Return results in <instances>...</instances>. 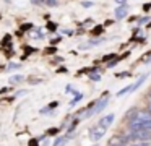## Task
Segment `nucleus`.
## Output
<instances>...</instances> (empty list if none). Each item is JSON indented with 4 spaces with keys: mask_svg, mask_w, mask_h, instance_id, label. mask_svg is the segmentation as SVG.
<instances>
[{
    "mask_svg": "<svg viewBox=\"0 0 151 146\" xmlns=\"http://www.w3.org/2000/svg\"><path fill=\"white\" fill-rule=\"evenodd\" d=\"M128 140L148 141V140H151V130H133V132L128 133Z\"/></svg>",
    "mask_w": 151,
    "mask_h": 146,
    "instance_id": "f257e3e1",
    "label": "nucleus"
},
{
    "mask_svg": "<svg viewBox=\"0 0 151 146\" xmlns=\"http://www.w3.org/2000/svg\"><path fill=\"white\" fill-rule=\"evenodd\" d=\"M106 132H107V128L102 127L101 123H98L96 127H93V128L89 130V138H91V141L96 143V141H99V140L106 135Z\"/></svg>",
    "mask_w": 151,
    "mask_h": 146,
    "instance_id": "f03ea898",
    "label": "nucleus"
},
{
    "mask_svg": "<svg viewBox=\"0 0 151 146\" xmlns=\"http://www.w3.org/2000/svg\"><path fill=\"white\" fill-rule=\"evenodd\" d=\"M128 130L130 132H133V130H151V120H146V122H132Z\"/></svg>",
    "mask_w": 151,
    "mask_h": 146,
    "instance_id": "7ed1b4c3",
    "label": "nucleus"
},
{
    "mask_svg": "<svg viewBox=\"0 0 151 146\" xmlns=\"http://www.w3.org/2000/svg\"><path fill=\"white\" fill-rule=\"evenodd\" d=\"M146 120H151L150 112H138L133 115V120H132V122H146Z\"/></svg>",
    "mask_w": 151,
    "mask_h": 146,
    "instance_id": "20e7f679",
    "label": "nucleus"
},
{
    "mask_svg": "<svg viewBox=\"0 0 151 146\" xmlns=\"http://www.w3.org/2000/svg\"><path fill=\"white\" fill-rule=\"evenodd\" d=\"M114 119H115L114 114H107V115H104L101 120H99V123H101L102 127H106V128H109V127L112 125V122H114Z\"/></svg>",
    "mask_w": 151,
    "mask_h": 146,
    "instance_id": "39448f33",
    "label": "nucleus"
},
{
    "mask_svg": "<svg viewBox=\"0 0 151 146\" xmlns=\"http://www.w3.org/2000/svg\"><path fill=\"white\" fill-rule=\"evenodd\" d=\"M127 15H128V8L125 5H120V6H117V8H115V18H117V19L125 18Z\"/></svg>",
    "mask_w": 151,
    "mask_h": 146,
    "instance_id": "423d86ee",
    "label": "nucleus"
},
{
    "mask_svg": "<svg viewBox=\"0 0 151 146\" xmlns=\"http://www.w3.org/2000/svg\"><path fill=\"white\" fill-rule=\"evenodd\" d=\"M146 78H148V73H146V75H141V76L138 78V80L135 81L133 84H130V93H133V91H137V89H138V86H141V84L145 83V80H146Z\"/></svg>",
    "mask_w": 151,
    "mask_h": 146,
    "instance_id": "0eeeda50",
    "label": "nucleus"
},
{
    "mask_svg": "<svg viewBox=\"0 0 151 146\" xmlns=\"http://www.w3.org/2000/svg\"><path fill=\"white\" fill-rule=\"evenodd\" d=\"M67 141H68V138H67V136H62V138H57L55 141H54V146H63Z\"/></svg>",
    "mask_w": 151,
    "mask_h": 146,
    "instance_id": "6e6552de",
    "label": "nucleus"
},
{
    "mask_svg": "<svg viewBox=\"0 0 151 146\" xmlns=\"http://www.w3.org/2000/svg\"><path fill=\"white\" fill-rule=\"evenodd\" d=\"M81 99H83V94L76 93V94H75V97H73V101H72V102H70V106H75V104H78V102H80V101H81Z\"/></svg>",
    "mask_w": 151,
    "mask_h": 146,
    "instance_id": "1a4fd4ad",
    "label": "nucleus"
},
{
    "mask_svg": "<svg viewBox=\"0 0 151 146\" xmlns=\"http://www.w3.org/2000/svg\"><path fill=\"white\" fill-rule=\"evenodd\" d=\"M119 62H120V58H119V57L112 58V60H111V62H109V63H107V68H112V67H115V65H117Z\"/></svg>",
    "mask_w": 151,
    "mask_h": 146,
    "instance_id": "9d476101",
    "label": "nucleus"
},
{
    "mask_svg": "<svg viewBox=\"0 0 151 146\" xmlns=\"http://www.w3.org/2000/svg\"><path fill=\"white\" fill-rule=\"evenodd\" d=\"M89 78H91V80H94V81H99V80H101V75H99L98 71H91Z\"/></svg>",
    "mask_w": 151,
    "mask_h": 146,
    "instance_id": "9b49d317",
    "label": "nucleus"
},
{
    "mask_svg": "<svg viewBox=\"0 0 151 146\" xmlns=\"http://www.w3.org/2000/svg\"><path fill=\"white\" fill-rule=\"evenodd\" d=\"M41 3H46V5H49V6H55L57 0H41Z\"/></svg>",
    "mask_w": 151,
    "mask_h": 146,
    "instance_id": "f8f14e48",
    "label": "nucleus"
},
{
    "mask_svg": "<svg viewBox=\"0 0 151 146\" xmlns=\"http://www.w3.org/2000/svg\"><path fill=\"white\" fill-rule=\"evenodd\" d=\"M115 76L117 78H128V76H132V75H130V71H122V73H117Z\"/></svg>",
    "mask_w": 151,
    "mask_h": 146,
    "instance_id": "ddd939ff",
    "label": "nucleus"
},
{
    "mask_svg": "<svg viewBox=\"0 0 151 146\" xmlns=\"http://www.w3.org/2000/svg\"><path fill=\"white\" fill-rule=\"evenodd\" d=\"M21 80H23V76H21V75H17V76L10 78V83H18V81H21Z\"/></svg>",
    "mask_w": 151,
    "mask_h": 146,
    "instance_id": "4468645a",
    "label": "nucleus"
},
{
    "mask_svg": "<svg viewBox=\"0 0 151 146\" xmlns=\"http://www.w3.org/2000/svg\"><path fill=\"white\" fill-rule=\"evenodd\" d=\"M132 146H151L150 141H138V143H133Z\"/></svg>",
    "mask_w": 151,
    "mask_h": 146,
    "instance_id": "2eb2a0df",
    "label": "nucleus"
},
{
    "mask_svg": "<svg viewBox=\"0 0 151 146\" xmlns=\"http://www.w3.org/2000/svg\"><path fill=\"white\" fill-rule=\"evenodd\" d=\"M102 32V26H96V29H93V34L94 36H99Z\"/></svg>",
    "mask_w": 151,
    "mask_h": 146,
    "instance_id": "dca6fc26",
    "label": "nucleus"
},
{
    "mask_svg": "<svg viewBox=\"0 0 151 146\" xmlns=\"http://www.w3.org/2000/svg\"><path fill=\"white\" fill-rule=\"evenodd\" d=\"M112 58H115V55H114V54H111V55H106V57H104V62L107 63V62H111Z\"/></svg>",
    "mask_w": 151,
    "mask_h": 146,
    "instance_id": "f3484780",
    "label": "nucleus"
},
{
    "mask_svg": "<svg viewBox=\"0 0 151 146\" xmlns=\"http://www.w3.org/2000/svg\"><path fill=\"white\" fill-rule=\"evenodd\" d=\"M143 10H145V12H150V10H151V3H145Z\"/></svg>",
    "mask_w": 151,
    "mask_h": 146,
    "instance_id": "a211bd4d",
    "label": "nucleus"
},
{
    "mask_svg": "<svg viewBox=\"0 0 151 146\" xmlns=\"http://www.w3.org/2000/svg\"><path fill=\"white\" fill-rule=\"evenodd\" d=\"M83 6H86V8H89V6H93V2H81Z\"/></svg>",
    "mask_w": 151,
    "mask_h": 146,
    "instance_id": "6ab92c4d",
    "label": "nucleus"
},
{
    "mask_svg": "<svg viewBox=\"0 0 151 146\" xmlns=\"http://www.w3.org/2000/svg\"><path fill=\"white\" fill-rule=\"evenodd\" d=\"M47 28H49L50 31H54V29H57V26L54 24V23H49V24H47Z\"/></svg>",
    "mask_w": 151,
    "mask_h": 146,
    "instance_id": "aec40b11",
    "label": "nucleus"
},
{
    "mask_svg": "<svg viewBox=\"0 0 151 146\" xmlns=\"http://www.w3.org/2000/svg\"><path fill=\"white\" fill-rule=\"evenodd\" d=\"M18 67H20V65H17V63H12L8 68H12V70H15V68H18Z\"/></svg>",
    "mask_w": 151,
    "mask_h": 146,
    "instance_id": "412c9836",
    "label": "nucleus"
},
{
    "mask_svg": "<svg viewBox=\"0 0 151 146\" xmlns=\"http://www.w3.org/2000/svg\"><path fill=\"white\" fill-rule=\"evenodd\" d=\"M148 19H150V18H148V16H146V18H141V19H140V23H141V24H145V23H146Z\"/></svg>",
    "mask_w": 151,
    "mask_h": 146,
    "instance_id": "4be33fe9",
    "label": "nucleus"
},
{
    "mask_svg": "<svg viewBox=\"0 0 151 146\" xmlns=\"http://www.w3.org/2000/svg\"><path fill=\"white\" fill-rule=\"evenodd\" d=\"M115 2H117L119 5H125V2H127V0H115Z\"/></svg>",
    "mask_w": 151,
    "mask_h": 146,
    "instance_id": "5701e85b",
    "label": "nucleus"
},
{
    "mask_svg": "<svg viewBox=\"0 0 151 146\" xmlns=\"http://www.w3.org/2000/svg\"><path fill=\"white\" fill-rule=\"evenodd\" d=\"M29 146H37V141H34V140H31V141H29Z\"/></svg>",
    "mask_w": 151,
    "mask_h": 146,
    "instance_id": "b1692460",
    "label": "nucleus"
},
{
    "mask_svg": "<svg viewBox=\"0 0 151 146\" xmlns=\"http://www.w3.org/2000/svg\"><path fill=\"white\" fill-rule=\"evenodd\" d=\"M148 112L151 114V102H150V106H148Z\"/></svg>",
    "mask_w": 151,
    "mask_h": 146,
    "instance_id": "393cba45",
    "label": "nucleus"
},
{
    "mask_svg": "<svg viewBox=\"0 0 151 146\" xmlns=\"http://www.w3.org/2000/svg\"><path fill=\"white\" fill-rule=\"evenodd\" d=\"M112 146H124V145H112Z\"/></svg>",
    "mask_w": 151,
    "mask_h": 146,
    "instance_id": "a878e982",
    "label": "nucleus"
},
{
    "mask_svg": "<svg viewBox=\"0 0 151 146\" xmlns=\"http://www.w3.org/2000/svg\"><path fill=\"white\" fill-rule=\"evenodd\" d=\"M148 28H151V23H150V24H148Z\"/></svg>",
    "mask_w": 151,
    "mask_h": 146,
    "instance_id": "bb28decb",
    "label": "nucleus"
}]
</instances>
